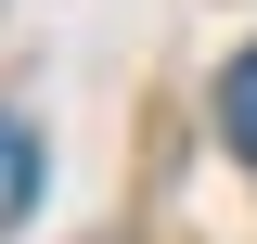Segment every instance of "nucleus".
I'll return each instance as SVG.
<instances>
[{
    "mask_svg": "<svg viewBox=\"0 0 257 244\" xmlns=\"http://www.w3.org/2000/svg\"><path fill=\"white\" fill-rule=\"evenodd\" d=\"M26 206H39V129H26V116H0V231H13Z\"/></svg>",
    "mask_w": 257,
    "mask_h": 244,
    "instance_id": "f257e3e1",
    "label": "nucleus"
},
{
    "mask_svg": "<svg viewBox=\"0 0 257 244\" xmlns=\"http://www.w3.org/2000/svg\"><path fill=\"white\" fill-rule=\"evenodd\" d=\"M219 129H231V154H257V52H231V77H219Z\"/></svg>",
    "mask_w": 257,
    "mask_h": 244,
    "instance_id": "f03ea898",
    "label": "nucleus"
}]
</instances>
